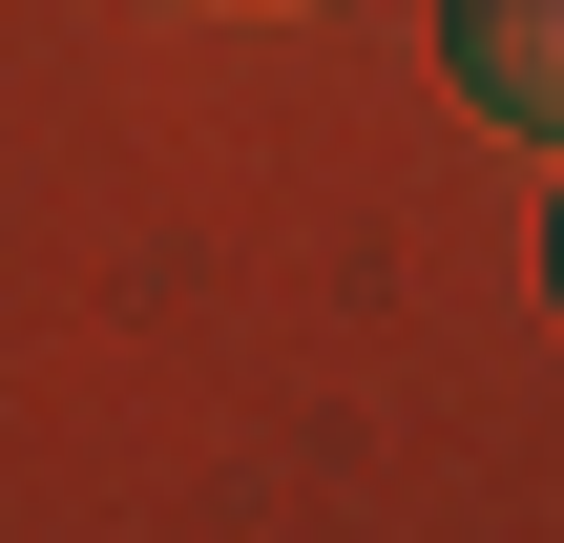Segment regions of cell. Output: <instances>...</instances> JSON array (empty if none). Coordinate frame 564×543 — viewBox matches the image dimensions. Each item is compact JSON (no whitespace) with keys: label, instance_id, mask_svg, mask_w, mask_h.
<instances>
[{"label":"cell","instance_id":"1","mask_svg":"<svg viewBox=\"0 0 564 543\" xmlns=\"http://www.w3.org/2000/svg\"><path fill=\"white\" fill-rule=\"evenodd\" d=\"M440 42H460V105H481L502 146H544V126H564V42H544V0H460Z\"/></svg>","mask_w":564,"mask_h":543}]
</instances>
